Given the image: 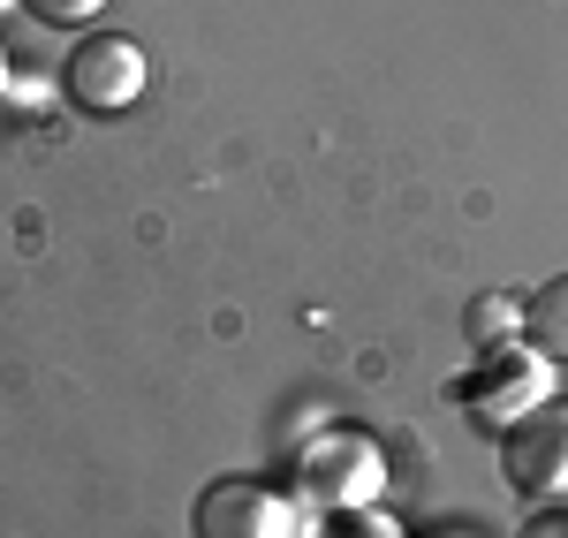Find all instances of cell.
I'll list each match as a JSON object with an SVG mask.
<instances>
[{
	"mask_svg": "<svg viewBox=\"0 0 568 538\" xmlns=\"http://www.w3.org/2000/svg\"><path fill=\"white\" fill-rule=\"evenodd\" d=\"M387 494V455L364 433H318L296 448V500L318 516H342V508H379Z\"/></svg>",
	"mask_w": 568,
	"mask_h": 538,
	"instance_id": "obj_1",
	"label": "cell"
},
{
	"mask_svg": "<svg viewBox=\"0 0 568 538\" xmlns=\"http://www.w3.org/2000/svg\"><path fill=\"white\" fill-rule=\"evenodd\" d=\"M455 403L470 409L478 425L508 433L516 417H530L538 403H554V357H538L530 342H508V349H485L463 379H455Z\"/></svg>",
	"mask_w": 568,
	"mask_h": 538,
	"instance_id": "obj_2",
	"label": "cell"
},
{
	"mask_svg": "<svg viewBox=\"0 0 568 538\" xmlns=\"http://www.w3.org/2000/svg\"><path fill=\"white\" fill-rule=\"evenodd\" d=\"M500 470L508 486L538 508H561L568 500V403H538L530 417H516L500 433Z\"/></svg>",
	"mask_w": 568,
	"mask_h": 538,
	"instance_id": "obj_3",
	"label": "cell"
},
{
	"mask_svg": "<svg viewBox=\"0 0 568 538\" xmlns=\"http://www.w3.org/2000/svg\"><path fill=\"white\" fill-rule=\"evenodd\" d=\"M197 538H311V508L258 478H220L197 500Z\"/></svg>",
	"mask_w": 568,
	"mask_h": 538,
	"instance_id": "obj_4",
	"label": "cell"
},
{
	"mask_svg": "<svg viewBox=\"0 0 568 538\" xmlns=\"http://www.w3.org/2000/svg\"><path fill=\"white\" fill-rule=\"evenodd\" d=\"M61 91H69L84 114H122V106L144 99V53H136L130 39H114V31H91V39H77V53H69Z\"/></svg>",
	"mask_w": 568,
	"mask_h": 538,
	"instance_id": "obj_5",
	"label": "cell"
},
{
	"mask_svg": "<svg viewBox=\"0 0 568 538\" xmlns=\"http://www.w3.org/2000/svg\"><path fill=\"white\" fill-rule=\"evenodd\" d=\"M524 342L538 349V357H568V273H554L546 288H530L524 304Z\"/></svg>",
	"mask_w": 568,
	"mask_h": 538,
	"instance_id": "obj_6",
	"label": "cell"
},
{
	"mask_svg": "<svg viewBox=\"0 0 568 538\" xmlns=\"http://www.w3.org/2000/svg\"><path fill=\"white\" fill-rule=\"evenodd\" d=\"M463 334H470V349H508V342H524V304L516 296H478L470 312H463Z\"/></svg>",
	"mask_w": 568,
	"mask_h": 538,
	"instance_id": "obj_7",
	"label": "cell"
},
{
	"mask_svg": "<svg viewBox=\"0 0 568 538\" xmlns=\"http://www.w3.org/2000/svg\"><path fill=\"white\" fill-rule=\"evenodd\" d=\"M311 538H402V524L379 516V508H342V516H318Z\"/></svg>",
	"mask_w": 568,
	"mask_h": 538,
	"instance_id": "obj_8",
	"label": "cell"
},
{
	"mask_svg": "<svg viewBox=\"0 0 568 538\" xmlns=\"http://www.w3.org/2000/svg\"><path fill=\"white\" fill-rule=\"evenodd\" d=\"M23 8H31L39 23H91L106 0H23Z\"/></svg>",
	"mask_w": 568,
	"mask_h": 538,
	"instance_id": "obj_9",
	"label": "cell"
},
{
	"mask_svg": "<svg viewBox=\"0 0 568 538\" xmlns=\"http://www.w3.org/2000/svg\"><path fill=\"white\" fill-rule=\"evenodd\" d=\"M8 99H16V106H39V99H45V77H8Z\"/></svg>",
	"mask_w": 568,
	"mask_h": 538,
	"instance_id": "obj_10",
	"label": "cell"
},
{
	"mask_svg": "<svg viewBox=\"0 0 568 538\" xmlns=\"http://www.w3.org/2000/svg\"><path fill=\"white\" fill-rule=\"evenodd\" d=\"M516 538H568V516H530Z\"/></svg>",
	"mask_w": 568,
	"mask_h": 538,
	"instance_id": "obj_11",
	"label": "cell"
},
{
	"mask_svg": "<svg viewBox=\"0 0 568 538\" xmlns=\"http://www.w3.org/2000/svg\"><path fill=\"white\" fill-rule=\"evenodd\" d=\"M8 77H16V69H8V45H0V99H8Z\"/></svg>",
	"mask_w": 568,
	"mask_h": 538,
	"instance_id": "obj_12",
	"label": "cell"
},
{
	"mask_svg": "<svg viewBox=\"0 0 568 538\" xmlns=\"http://www.w3.org/2000/svg\"><path fill=\"white\" fill-rule=\"evenodd\" d=\"M0 8H8V0H0Z\"/></svg>",
	"mask_w": 568,
	"mask_h": 538,
	"instance_id": "obj_13",
	"label": "cell"
}]
</instances>
